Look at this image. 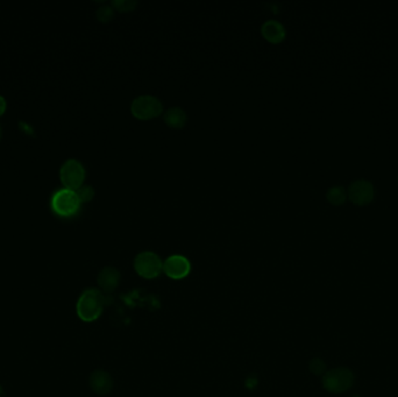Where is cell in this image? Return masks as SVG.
<instances>
[{"mask_svg": "<svg viewBox=\"0 0 398 397\" xmlns=\"http://www.w3.org/2000/svg\"><path fill=\"white\" fill-rule=\"evenodd\" d=\"M347 197L356 205H367L375 197V187L368 180L359 178L349 185Z\"/></svg>", "mask_w": 398, "mask_h": 397, "instance_id": "cell-7", "label": "cell"}, {"mask_svg": "<svg viewBox=\"0 0 398 397\" xmlns=\"http://www.w3.org/2000/svg\"><path fill=\"white\" fill-rule=\"evenodd\" d=\"M354 373L347 367H337L326 371L321 377L324 389L331 394H342L349 391L354 384Z\"/></svg>", "mask_w": 398, "mask_h": 397, "instance_id": "cell-2", "label": "cell"}, {"mask_svg": "<svg viewBox=\"0 0 398 397\" xmlns=\"http://www.w3.org/2000/svg\"><path fill=\"white\" fill-rule=\"evenodd\" d=\"M164 120L169 127L182 128L188 121V116L182 107H174L168 109L164 114Z\"/></svg>", "mask_w": 398, "mask_h": 397, "instance_id": "cell-12", "label": "cell"}, {"mask_svg": "<svg viewBox=\"0 0 398 397\" xmlns=\"http://www.w3.org/2000/svg\"><path fill=\"white\" fill-rule=\"evenodd\" d=\"M89 384L93 393L103 396L110 393L113 388V380L109 373L103 369H97L90 375Z\"/></svg>", "mask_w": 398, "mask_h": 397, "instance_id": "cell-10", "label": "cell"}, {"mask_svg": "<svg viewBox=\"0 0 398 397\" xmlns=\"http://www.w3.org/2000/svg\"><path fill=\"white\" fill-rule=\"evenodd\" d=\"M6 109H8L6 100H5L4 97L0 96V117L6 112Z\"/></svg>", "mask_w": 398, "mask_h": 397, "instance_id": "cell-18", "label": "cell"}, {"mask_svg": "<svg viewBox=\"0 0 398 397\" xmlns=\"http://www.w3.org/2000/svg\"><path fill=\"white\" fill-rule=\"evenodd\" d=\"M81 201L75 190L70 189H61L55 192L51 198V208L54 212L60 217L68 218V217L75 216L79 212L81 208Z\"/></svg>", "mask_w": 398, "mask_h": 397, "instance_id": "cell-3", "label": "cell"}, {"mask_svg": "<svg viewBox=\"0 0 398 397\" xmlns=\"http://www.w3.org/2000/svg\"><path fill=\"white\" fill-rule=\"evenodd\" d=\"M131 112L140 120H150L162 114L164 104L157 97L141 95L132 102Z\"/></svg>", "mask_w": 398, "mask_h": 397, "instance_id": "cell-4", "label": "cell"}, {"mask_svg": "<svg viewBox=\"0 0 398 397\" xmlns=\"http://www.w3.org/2000/svg\"><path fill=\"white\" fill-rule=\"evenodd\" d=\"M112 15H113V8H111V6H107V5L100 8L98 12H97V17H98L100 22H109L112 18Z\"/></svg>", "mask_w": 398, "mask_h": 397, "instance_id": "cell-17", "label": "cell"}, {"mask_svg": "<svg viewBox=\"0 0 398 397\" xmlns=\"http://www.w3.org/2000/svg\"><path fill=\"white\" fill-rule=\"evenodd\" d=\"M0 397H4V390H3L1 386H0Z\"/></svg>", "mask_w": 398, "mask_h": 397, "instance_id": "cell-19", "label": "cell"}, {"mask_svg": "<svg viewBox=\"0 0 398 397\" xmlns=\"http://www.w3.org/2000/svg\"><path fill=\"white\" fill-rule=\"evenodd\" d=\"M263 38L269 42L278 43L285 39V27L278 20H267L261 26Z\"/></svg>", "mask_w": 398, "mask_h": 397, "instance_id": "cell-11", "label": "cell"}, {"mask_svg": "<svg viewBox=\"0 0 398 397\" xmlns=\"http://www.w3.org/2000/svg\"><path fill=\"white\" fill-rule=\"evenodd\" d=\"M134 270L140 277L152 280L164 272V261L157 253L145 251L136 256Z\"/></svg>", "mask_w": 398, "mask_h": 397, "instance_id": "cell-5", "label": "cell"}, {"mask_svg": "<svg viewBox=\"0 0 398 397\" xmlns=\"http://www.w3.org/2000/svg\"><path fill=\"white\" fill-rule=\"evenodd\" d=\"M60 178L64 188L77 190L86 180V168L79 160L69 159L61 167Z\"/></svg>", "mask_w": 398, "mask_h": 397, "instance_id": "cell-6", "label": "cell"}, {"mask_svg": "<svg viewBox=\"0 0 398 397\" xmlns=\"http://www.w3.org/2000/svg\"><path fill=\"white\" fill-rule=\"evenodd\" d=\"M106 298L97 288H88L79 295L76 303V313L84 323L96 322L103 313Z\"/></svg>", "mask_w": 398, "mask_h": 397, "instance_id": "cell-1", "label": "cell"}, {"mask_svg": "<svg viewBox=\"0 0 398 397\" xmlns=\"http://www.w3.org/2000/svg\"><path fill=\"white\" fill-rule=\"evenodd\" d=\"M310 371L315 375H324L326 373V365L321 359L315 358L312 361L310 362Z\"/></svg>", "mask_w": 398, "mask_h": 397, "instance_id": "cell-16", "label": "cell"}, {"mask_svg": "<svg viewBox=\"0 0 398 397\" xmlns=\"http://www.w3.org/2000/svg\"><path fill=\"white\" fill-rule=\"evenodd\" d=\"M97 283L103 294H111L120 283V273L114 267H105L97 277Z\"/></svg>", "mask_w": 398, "mask_h": 397, "instance_id": "cell-9", "label": "cell"}, {"mask_svg": "<svg viewBox=\"0 0 398 397\" xmlns=\"http://www.w3.org/2000/svg\"><path fill=\"white\" fill-rule=\"evenodd\" d=\"M76 194L79 196L81 203H86L90 202V201L93 198V196H95V190H93L91 185H83L81 188L76 190Z\"/></svg>", "mask_w": 398, "mask_h": 397, "instance_id": "cell-14", "label": "cell"}, {"mask_svg": "<svg viewBox=\"0 0 398 397\" xmlns=\"http://www.w3.org/2000/svg\"><path fill=\"white\" fill-rule=\"evenodd\" d=\"M164 272L173 280H181L191 272V263L188 258L180 254L168 256L164 261Z\"/></svg>", "mask_w": 398, "mask_h": 397, "instance_id": "cell-8", "label": "cell"}, {"mask_svg": "<svg viewBox=\"0 0 398 397\" xmlns=\"http://www.w3.org/2000/svg\"><path fill=\"white\" fill-rule=\"evenodd\" d=\"M114 8L121 12L132 11L136 8L138 1H133V0H116L112 3Z\"/></svg>", "mask_w": 398, "mask_h": 397, "instance_id": "cell-15", "label": "cell"}, {"mask_svg": "<svg viewBox=\"0 0 398 397\" xmlns=\"http://www.w3.org/2000/svg\"><path fill=\"white\" fill-rule=\"evenodd\" d=\"M327 201L333 205H342L346 202L347 197V190L342 185H333L327 190Z\"/></svg>", "mask_w": 398, "mask_h": 397, "instance_id": "cell-13", "label": "cell"}]
</instances>
